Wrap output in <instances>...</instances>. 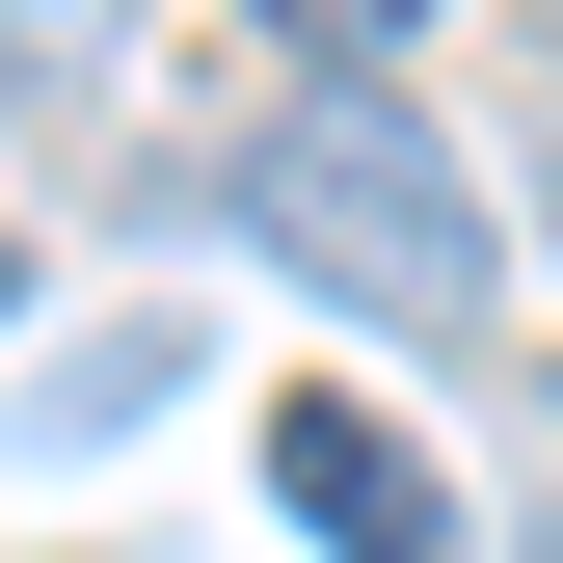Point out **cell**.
I'll return each instance as SVG.
<instances>
[{"mask_svg": "<svg viewBox=\"0 0 563 563\" xmlns=\"http://www.w3.org/2000/svg\"><path fill=\"white\" fill-rule=\"evenodd\" d=\"M242 242L296 268V296H349V322H402V349H483V188H456V134L402 108V81H296L242 134Z\"/></svg>", "mask_w": 563, "mask_h": 563, "instance_id": "1", "label": "cell"}, {"mask_svg": "<svg viewBox=\"0 0 563 563\" xmlns=\"http://www.w3.org/2000/svg\"><path fill=\"white\" fill-rule=\"evenodd\" d=\"M268 510H296L322 563H456V510H430V456H402L376 402H268Z\"/></svg>", "mask_w": 563, "mask_h": 563, "instance_id": "2", "label": "cell"}, {"mask_svg": "<svg viewBox=\"0 0 563 563\" xmlns=\"http://www.w3.org/2000/svg\"><path fill=\"white\" fill-rule=\"evenodd\" d=\"M162 402H188V322H81V349H54V456H81V430H162Z\"/></svg>", "mask_w": 563, "mask_h": 563, "instance_id": "3", "label": "cell"}, {"mask_svg": "<svg viewBox=\"0 0 563 563\" xmlns=\"http://www.w3.org/2000/svg\"><path fill=\"white\" fill-rule=\"evenodd\" d=\"M134 27V0H0V108H54V81H81V54Z\"/></svg>", "mask_w": 563, "mask_h": 563, "instance_id": "4", "label": "cell"}, {"mask_svg": "<svg viewBox=\"0 0 563 563\" xmlns=\"http://www.w3.org/2000/svg\"><path fill=\"white\" fill-rule=\"evenodd\" d=\"M268 27H322V81H376V27H430V0H268Z\"/></svg>", "mask_w": 563, "mask_h": 563, "instance_id": "5", "label": "cell"}, {"mask_svg": "<svg viewBox=\"0 0 563 563\" xmlns=\"http://www.w3.org/2000/svg\"><path fill=\"white\" fill-rule=\"evenodd\" d=\"M0 322H27V242H0Z\"/></svg>", "mask_w": 563, "mask_h": 563, "instance_id": "6", "label": "cell"}]
</instances>
